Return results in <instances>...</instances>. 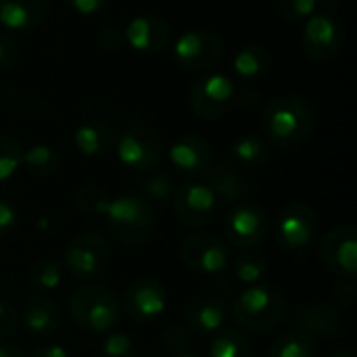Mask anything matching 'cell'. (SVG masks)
Here are the masks:
<instances>
[{
	"instance_id": "obj_47",
	"label": "cell",
	"mask_w": 357,
	"mask_h": 357,
	"mask_svg": "<svg viewBox=\"0 0 357 357\" xmlns=\"http://www.w3.org/2000/svg\"><path fill=\"white\" fill-rule=\"evenodd\" d=\"M328 357H356V354H354V351H349V349H341V351L331 354Z\"/></svg>"
},
{
	"instance_id": "obj_22",
	"label": "cell",
	"mask_w": 357,
	"mask_h": 357,
	"mask_svg": "<svg viewBox=\"0 0 357 357\" xmlns=\"http://www.w3.org/2000/svg\"><path fill=\"white\" fill-rule=\"evenodd\" d=\"M218 201L224 203H245L251 195V184L228 163L215 165L209 169V184H207Z\"/></svg>"
},
{
	"instance_id": "obj_23",
	"label": "cell",
	"mask_w": 357,
	"mask_h": 357,
	"mask_svg": "<svg viewBox=\"0 0 357 357\" xmlns=\"http://www.w3.org/2000/svg\"><path fill=\"white\" fill-rule=\"evenodd\" d=\"M232 69L243 82H259L272 69V54L261 44H247L234 54Z\"/></svg>"
},
{
	"instance_id": "obj_45",
	"label": "cell",
	"mask_w": 357,
	"mask_h": 357,
	"mask_svg": "<svg viewBox=\"0 0 357 357\" xmlns=\"http://www.w3.org/2000/svg\"><path fill=\"white\" fill-rule=\"evenodd\" d=\"M343 0H318V10L316 13H328V15H337L341 8Z\"/></svg>"
},
{
	"instance_id": "obj_33",
	"label": "cell",
	"mask_w": 357,
	"mask_h": 357,
	"mask_svg": "<svg viewBox=\"0 0 357 357\" xmlns=\"http://www.w3.org/2000/svg\"><path fill=\"white\" fill-rule=\"evenodd\" d=\"M234 276L245 284H257L268 274V264L264 257L247 253L234 259Z\"/></svg>"
},
{
	"instance_id": "obj_35",
	"label": "cell",
	"mask_w": 357,
	"mask_h": 357,
	"mask_svg": "<svg viewBox=\"0 0 357 357\" xmlns=\"http://www.w3.org/2000/svg\"><path fill=\"white\" fill-rule=\"evenodd\" d=\"M100 357H136L134 341L126 333H113L102 341Z\"/></svg>"
},
{
	"instance_id": "obj_41",
	"label": "cell",
	"mask_w": 357,
	"mask_h": 357,
	"mask_svg": "<svg viewBox=\"0 0 357 357\" xmlns=\"http://www.w3.org/2000/svg\"><path fill=\"white\" fill-rule=\"evenodd\" d=\"M67 4L82 17H92L98 15L100 10L107 8L109 0H67Z\"/></svg>"
},
{
	"instance_id": "obj_29",
	"label": "cell",
	"mask_w": 357,
	"mask_h": 357,
	"mask_svg": "<svg viewBox=\"0 0 357 357\" xmlns=\"http://www.w3.org/2000/svg\"><path fill=\"white\" fill-rule=\"evenodd\" d=\"M140 190H142L144 199H151L157 203H167L169 199H174L176 182L165 169H151L140 180Z\"/></svg>"
},
{
	"instance_id": "obj_4",
	"label": "cell",
	"mask_w": 357,
	"mask_h": 357,
	"mask_svg": "<svg viewBox=\"0 0 357 357\" xmlns=\"http://www.w3.org/2000/svg\"><path fill=\"white\" fill-rule=\"evenodd\" d=\"M69 314L82 331L107 333L119 322L121 301L109 287L88 284L69 297Z\"/></svg>"
},
{
	"instance_id": "obj_24",
	"label": "cell",
	"mask_w": 357,
	"mask_h": 357,
	"mask_svg": "<svg viewBox=\"0 0 357 357\" xmlns=\"http://www.w3.org/2000/svg\"><path fill=\"white\" fill-rule=\"evenodd\" d=\"M73 146L84 157H100L113 146V130L105 121H86L73 132Z\"/></svg>"
},
{
	"instance_id": "obj_8",
	"label": "cell",
	"mask_w": 357,
	"mask_h": 357,
	"mask_svg": "<svg viewBox=\"0 0 357 357\" xmlns=\"http://www.w3.org/2000/svg\"><path fill=\"white\" fill-rule=\"evenodd\" d=\"M163 155V142L159 134L142 123L130 126L121 132L117 140V159L121 165L136 174H146L155 169Z\"/></svg>"
},
{
	"instance_id": "obj_18",
	"label": "cell",
	"mask_w": 357,
	"mask_h": 357,
	"mask_svg": "<svg viewBox=\"0 0 357 357\" xmlns=\"http://www.w3.org/2000/svg\"><path fill=\"white\" fill-rule=\"evenodd\" d=\"M169 36L172 33H169L167 23L157 15H138L123 29L126 42L134 50L144 52V54L161 52L169 44Z\"/></svg>"
},
{
	"instance_id": "obj_9",
	"label": "cell",
	"mask_w": 357,
	"mask_h": 357,
	"mask_svg": "<svg viewBox=\"0 0 357 357\" xmlns=\"http://www.w3.org/2000/svg\"><path fill=\"white\" fill-rule=\"evenodd\" d=\"M224 54V44L218 33L209 29H190L184 31L176 46V63L186 71H207L220 63Z\"/></svg>"
},
{
	"instance_id": "obj_12",
	"label": "cell",
	"mask_w": 357,
	"mask_h": 357,
	"mask_svg": "<svg viewBox=\"0 0 357 357\" xmlns=\"http://www.w3.org/2000/svg\"><path fill=\"white\" fill-rule=\"evenodd\" d=\"M180 257L186 268L197 274H211L218 276L226 270L230 261V251L224 241L213 234L197 232L184 238L180 247Z\"/></svg>"
},
{
	"instance_id": "obj_37",
	"label": "cell",
	"mask_w": 357,
	"mask_h": 357,
	"mask_svg": "<svg viewBox=\"0 0 357 357\" xmlns=\"http://www.w3.org/2000/svg\"><path fill=\"white\" fill-rule=\"evenodd\" d=\"M21 324V314L19 310L6 301V299H0V339H8L17 333Z\"/></svg>"
},
{
	"instance_id": "obj_10",
	"label": "cell",
	"mask_w": 357,
	"mask_h": 357,
	"mask_svg": "<svg viewBox=\"0 0 357 357\" xmlns=\"http://www.w3.org/2000/svg\"><path fill=\"white\" fill-rule=\"evenodd\" d=\"M270 232L268 213L255 203H236L224 222L226 238L238 249H253L266 241Z\"/></svg>"
},
{
	"instance_id": "obj_44",
	"label": "cell",
	"mask_w": 357,
	"mask_h": 357,
	"mask_svg": "<svg viewBox=\"0 0 357 357\" xmlns=\"http://www.w3.org/2000/svg\"><path fill=\"white\" fill-rule=\"evenodd\" d=\"M236 102L243 105L245 109H251V107H255L259 102V92H255V90H241L236 94Z\"/></svg>"
},
{
	"instance_id": "obj_21",
	"label": "cell",
	"mask_w": 357,
	"mask_h": 357,
	"mask_svg": "<svg viewBox=\"0 0 357 357\" xmlns=\"http://www.w3.org/2000/svg\"><path fill=\"white\" fill-rule=\"evenodd\" d=\"M21 320L25 324V328L36 335V337H50L59 331L61 326V310L59 305L42 295L29 297L23 305Z\"/></svg>"
},
{
	"instance_id": "obj_42",
	"label": "cell",
	"mask_w": 357,
	"mask_h": 357,
	"mask_svg": "<svg viewBox=\"0 0 357 357\" xmlns=\"http://www.w3.org/2000/svg\"><path fill=\"white\" fill-rule=\"evenodd\" d=\"M356 297L357 293L354 280H345V282H341V284L335 287V299H337V303L341 307H351L356 303Z\"/></svg>"
},
{
	"instance_id": "obj_2",
	"label": "cell",
	"mask_w": 357,
	"mask_h": 357,
	"mask_svg": "<svg viewBox=\"0 0 357 357\" xmlns=\"http://www.w3.org/2000/svg\"><path fill=\"white\" fill-rule=\"evenodd\" d=\"M234 322L255 335L278 328L287 316V301L282 293L268 284H251L232 301Z\"/></svg>"
},
{
	"instance_id": "obj_31",
	"label": "cell",
	"mask_w": 357,
	"mask_h": 357,
	"mask_svg": "<svg viewBox=\"0 0 357 357\" xmlns=\"http://www.w3.org/2000/svg\"><path fill=\"white\" fill-rule=\"evenodd\" d=\"M111 199L113 197L102 186H82L75 195V205L84 215L102 218V215H107Z\"/></svg>"
},
{
	"instance_id": "obj_26",
	"label": "cell",
	"mask_w": 357,
	"mask_h": 357,
	"mask_svg": "<svg viewBox=\"0 0 357 357\" xmlns=\"http://www.w3.org/2000/svg\"><path fill=\"white\" fill-rule=\"evenodd\" d=\"M209 357H253L247 337L238 328L222 326L209 339Z\"/></svg>"
},
{
	"instance_id": "obj_7",
	"label": "cell",
	"mask_w": 357,
	"mask_h": 357,
	"mask_svg": "<svg viewBox=\"0 0 357 357\" xmlns=\"http://www.w3.org/2000/svg\"><path fill=\"white\" fill-rule=\"evenodd\" d=\"M111 249L102 234L82 232L65 249V268L77 280L100 278L109 270Z\"/></svg>"
},
{
	"instance_id": "obj_43",
	"label": "cell",
	"mask_w": 357,
	"mask_h": 357,
	"mask_svg": "<svg viewBox=\"0 0 357 357\" xmlns=\"http://www.w3.org/2000/svg\"><path fill=\"white\" fill-rule=\"evenodd\" d=\"M31 357H69V354L61 345H42L31 354Z\"/></svg>"
},
{
	"instance_id": "obj_20",
	"label": "cell",
	"mask_w": 357,
	"mask_h": 357,
	"mask_svg": "<svg viewBox=\"0 0 357 357\" xmlns=\"http://www.w3.org/2000/svg\"><path fill=\"white\" fill-rule=\"evenodd\" d=\"M48 15V0H0V23L10 31H29Z\"/></svg>"
},
{
	"instance_id": "obj_36",
	"label": "cell",
	"mask_w": 357,
	"mask_h": 357,
	"mask_svg": "<svg viewBox=\"0 0 357 357\" xmlns=\"http://www.w3.org/2000/svg\"><path fill=\"white\" fill-rule=\"evenodd\" d=\"M161 343H163L165 351H169L172 356L186 354V351H188V345H190L188 328H186V326H180V324L167 326V328L163 331V335H161Z\"/></svg>"
},
{
	"instance_id": "obj_5",
	"label": "cell",
	"mask_w": 357,
	"mask_h": 357,
	"mask_svg": "<svg viewBox=\"0 0 357 357\" xmlns=\"http://www.w3.org/2000/svg\"><path fill=\"white\" fill-rule=\"evenodd\" d=\"M232 297V284L226 278H215L205 293L190 301L186 307V324L201 337H211L226 324L228 301Z\"/></svg>"
},
{
	"instance_id": "obj_40",
	"label": "cell",
	"mask_w": 357,
	"mask_h": 357,
	"mask_svg": "<svg viewBox=\"0 0 357 357\" xmlns=\"http://www.w3.org/2000/svg\"><path fill=\"white\" fill-rule=\"evenodd\" d=\"M123 42H126L123 31L113 27V25L100 29V33H98V44H100L102 50H117V48H121Z\"/></svg>"
},
{
	"instance_id": "obj_25",
	"label": "cell",
	"mask_w": 357,
	"mask_h": 357,
	"mask_svg": "<svg viewBox=\"0 0 357 357\" xmlns=\"http://www.w3.org/2000/svg\"><path fill=\"white\" fill-rule=\"evenodd\" d=\"M232 157L236 163H241L243 167H249V169H257V167H264L270 157H272V149H270V142L264 140L261 136H241L232 142V149H230Z\"/></svg>"
},
{
	"instance_id": "obj_17",
	"label": "cell",
	"mask_w": 357,
	"mask_h": 357,
	"mask_svg": "<svg viewBox=\"0 0 357 357\" xmlns=\"http://www.w3.org/2000/svg\"><path fill=\"white\" fill-rule=\"evenodd\" d=\"M169 161L174 169L184 178H201L207 176L211 169V149L209 144L199 136H180L169 146Z\"/></svg>"
},
{
	"instance_id": "obj_13",
	"label": "cell",
	"mask_w": 357,
	"mask_h": 357,
	"mask_svg": "<svg viewBox=\"0 0 357 357\" xmlns=\"http://www.w3.org/2000/svg\"><path fill=\"white\" fill-rule=\"evenodd\" d=\"M274 232L280 247L289 251H301L318 234V215L305 203L287 205L276 218Z\"/></svg>"
},
{
	"instance_id": "obj_48",
	"label": "cell",
	"mask_w": 357,
	"mask_h": 357,
	"mask_svg": "<svg viewBox=\"0 0 357 357\" xmlns=\"http://www.w3.org/2000/svg\"><path fill=\"white\" fill-rule=\"evenodd\" d=\"M174 357H199V356H195V354H188V351H186V354H178V356H174Z\"/></svg>"
},
{
	"instance_id": "obj_16",
	"label": "cell",
	"mask_w": 357,
	"mask_h": 357,
	"mask_svg": "<svg viewBox=\"0 0 357 357\" xmlns=\"http://www.w3.org/2000/svg\"><path fill=\"white\" fill-rule=\"evenodd\" d=\"M121 307L134 322L151 324L163 316L167 307V293L157 278L144 276L128 287Z\"/></svg>"
},
{
	"instance_id": "obj_30",
	"label": "cell",
	"mask_w": 357,
	"mask_h": 357,
	"mask_svg": "<svg viewBox=\"0 0 357 357\" xmlns=\"http://www.w3.org/2000/svg\"><path fill=\"white\" fill-rule=\"evenodd\" d=\"M27 280L38 291H54L63 280V266L56 259H36L29 268Z\"/></svg>"
},
{
	"instance_id": "obj_38",
	"label": "cell",
	"mask_w": 357,
	"mask_h": 357,
	"mask_svg": "<svg viewBox=\"0 0 357 357\" xmlns=\"http://www.w3.org/2000/svg\"><path fill=\"white\" fill-rule=\"evenodd\" d=\"M17 224H19V211H17V207L10 201L0 199V241L6 238V236H10L15 232Z\"/></svg>"
},
{
	"instance_id": "obj_39",
	"label": "cell",
	"mask_w": 357,
	"mask_h": 357,
	"mask_svg": "<svg viewBox=\"0 0 357 357\" xmlns=\"http://www.w3.org/2000/svg\"><path fill=\"white\" fill-rule=\"evenodd\" d=\"M19 59V44L6 36V33H0V71H8Z\"/></svg>"
},
{
	"instance_id": "obj_11",
	"label": "cell",
	"mask_w": 357,
	"mask_h": 357,
	"mask_svg": "<svg viewBox=\"0 0 357 357\" xmlns=\"http://www.w3.org/2000/svg\"><path fill=\"white\" fill-rule=\"evenodd\" d=\"M345 31L337 15L314 13L303 27V50L310 59L324 63L335 59L343 48Z\"/></svg>"
},
{
	"instance_id": "obj_15",
	"label": "cell",
	"mask_w": 357,
	"mask_h": 357,
	"mask_svg": "<svg viewBox=\"0 0 357 357\" xmlns=\"http://www.w3.org/2000/svg\"><path fill=\"white\" fill-rule=\"evenodd\" d=\"M218 211V199L213 190L203 182L184 184L174 192V215L186 228L207 226Z\"/></svg>"
},
{
	"instance_id": "obj_14",
	"label": "cell",
	"mask_w": 357,
	"mask_h": 357,
	"mask_svg": "<svg viewBox=\"0 0 357 357\" xmlns=\"http://www.w3.org/2000/svg\"><path fill=\"white\" fill-rule=\"evenodd\" d=\"M322 264L337 276L354 280L357 274V230L351 224L333 228L320 243Z\"/></svg>"
},
{
	"instance_id": "obj_34",
	"label": "cell",
	"mask_w": 357,
	"mask_h": 357,
	"mask_svg": "<svg viewBox=\"0 0 357 357\" xmlns=\"http://www.w3.org/2000/svg\"><path fill=\"white\" fill-rule=\"evenodd\" d=\"M274 8L284 21H303L318 10V0H276Z\"/></svg>"
},
{
	"instance_id": "obj_28",
	"label": "cell",
	"mask_w": 357,
	"mask_h": 357,
	"mask_svg": "<svg viewBox=\"0 0 357 357\" xmlns=\"http://www.w3.org/2000/svg\"><path fill=\"white\" fill-rule=\"evenodd\" d=\"M23 165L33 176H52L61 167V155L50 144H33L23 151Z\"/></svg>"
},
{
	"instance_id": "obj_32",
	"label": "cell",
	"mask_w": 357,
	"mask_h": 357,
	"mask_svg": "<svg viewBox=\"0 0 357 357\" xmlns=\"http://www.w3.org/2000/svg\"><path fill=\"white\" fill-rule=\"evenodd\" d=\"M23 144L13 138L0 134V182L15 176V172L23 165Z\"/></svg>"
},
{
	"instance_id": "obj_3",
	"label": "cell",
	"mask_w": 357,
	"mask_h": 357,
	"mask_svg": "<svg viewBox=\"0 0 357 357\" xmlns=\"http://www.w3.org/2000/svg\"><path fill=\"white\" fill-rule=\"evenodd\" d=\"M107 224L111 234L126 247H142L155 228V211L140 195H119L111 199L107 209Z\"/></svg>"
},
{
	"instance_id": "obj_19",
	"label": "cell",
	"mask_w": 357,
	"mask_h": 357,
	"mask_svg": "<svg viewBox=\"0 0 357 357\" xmlns=\"http://www.w3.org/2000/svg\"><path fill=\"white\" fill-rule=\"evenodd\" d=\"M297 331L305 333L307 337L316 339H333L341 333L343 320L335 305L331 303H305L295 312Z\"/></svg>"
},
{
	"instance_id": "obj_6",
	"label": "cell",
	"mask_w": 357,
	"mask_h": 357,
	"mask_svg": "<svg viewBox=\"0 0 357 357\" xmlns=\"http://www.w3.org/2000/svg\"><path fill=\"white\" fill-rule=\"evenodd\" d=\"M238 88L224 73H207L192 82L188 105L201 119H220L236 105Z\"/></svg>"
},
{
	"instance_id": "obj_1",
	"label": "cell",
	"mask_w": 357,
	"mask_h": 357,
	"mask_svg": "<svg viewBox=\"0 0 357 357\" xmlns=\"http://www.w3.org/2000/svg\"><path fill=\"white\" fill-rule=\"evenodd\" d=\"M316 126V109L301 94H282L272 98L261 111L266 138L280 146L293 149L310 138Z\"/></svg>"
},
{
	"instance_id": "obj_27",
	"label": "cell",
	"mask_w": 357,
	"mask_h": 357,
	"mask_svg": "<svg viewBox=\"0 0 357 357\" xmlns=\"http://www.w3.org/2000/svg\"><path fill=\"white\" fill-rule=\"evenodd\" d=\"M270 357H318V347L312 337L295 328L274 341Z\"/></svg>"
},
{
	"instance_id": "obj_46",
	"label": "cell",
	"mask_w": 357,
	"mask_h": 357,
	"mask_svg": "<svg viewBox=\"0 0 357 357\" xmlns=\"http://www.w3.org/2000/svg\"><path fill=\"white\" fill-rule=\"evenodd\" d=\"M0 357H27L19 347L8 345V343H0Z\"/></svg>"
}]
</instances>
